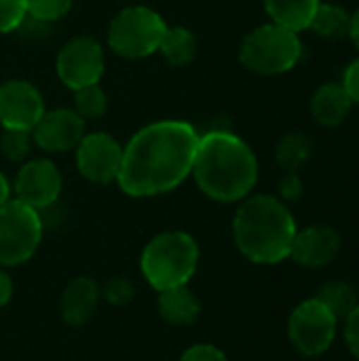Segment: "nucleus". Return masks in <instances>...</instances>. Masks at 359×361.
<instances>
[{"mask_svg":"<svg viewBox=\"0 0 359 361\" xmlns=\"http://www.w3.org/2000/svg\"><path fill=\"white\" fill-rule=\"evenodd\" d=\"M201 133L186 121H157L123 146L116 184L129 197H154L178 188L193 171Z\"/></svg>","mask_w":359,"mask_h":361,"instance_id":"nucleus-1","label":"nucleus"},{"mask_svg":"<svg viewBox=\"0 0 359 361\" xmlns=\"http://www.w3.org/2000/svg\"><path fill=\"white\" fill-rule=\"evenodd\" d=\"M190 173L203 195L220 203H233L245 199L256 186L258 161L239 135L214 129L199 137Z\"/></svg>","mask_w":359,"mask_h":361,"instance_id":"nucleus-2","label":"nucleus"},{"mask_svg":"<svg viewBox=\"0 0 359 361\" xmlns=\"http://www.w3.org/2000/svg\"><path fill=\"white\" fill-rule=\"evenodd\" d=\"M296 222L286 203L271 195H256L241 203L233 220L239 252L256 264H277L292 252Z\"/></svg>","mask_w":359,"mask_h":361,"instance_id":"nucleus-3","label":"nucleus"},{"mask_svg":"<svg viewBox=\"0 0 359 361\" xmlns=\"http://www.w3.org/2000/svg\"><path fill=\"white\" fill-rule=\"evenodd\" d=\"M199 264L197 241L182 231H167L150 239L142 252V273L146 281L163 292L186 286Z\"/></svg>","mask_w":359,"mask_h":361,"instance_id":"nucleus-4","label":"nucleus"},{"mask_svg":"<svg viewBox=\"0 0 359 361\" xmlns=\"http://www.w3.org/2000/svg\"><path fill=\"white\" fill-rule=\"evenodd\" d=\"M303 55V42L298 32H292L279 23H264L252 30L241 47L239 59L241 63L264 76H275L292 70Z\"/></svg>","mask_w":359,"mask_h":361,"instance_id":"nucleus-5","label":"nucleus"},{"mask_svg":"<svg viewBox=\"0 0 359 361\" xmlns=\"http://www.w3.org/2000/svg\"><path fill=\"white\" fill-rule=\"evenodd\" d=\"M167 23L154 8L144 4L125 6L110 21L108 44L125 59H144L159 51Z\"/></svg>","mask_w":359,"mask_h":361,"instance_id":"nucleus-6","label":"nucleus"},{"mask_svg":"<svg viewBox=\"0 0 359 361\" xmlns=\"http://www.w3.org/2000/svg\"><path fill=\"white\" fill-rule=\"evenodd\" d=\"M42 239L38 209L8 199L0 207V267H15L34 256Z\"/></svg>","mask_w":359,"mask_h":361,"instance_id":"nucleus-7","label":"nucleus"},{"mask_svg":"<svg viewBox=\"0 0 359 361\" xmlns=\"http://www.w3.org/2000/svg\"><path fill=\"white\" fill-rule=\"evenodd\" d=\"M336 317L324 307L320 298L305 300L294 309L288 324L292 345L307 357L326 353L336 336Z\"/></svg>","mask_w":359,"mask_h":361,"instance_id":"nucleus-8","label":"nucleus"},{"mask_svg":"<svg viewBox=\"0 0 359 361\" xmlns=\"http://www.w3.org/2000/svg\"><path fill=\"white\" fill-rule=\"evenodd\" d=\"M104 49L93 36H74L57 53L59 80L76 91L87 85H97L104 76Z\"/></svg>","mask_w":359,"mask_h":361,"instance_id":"nucleus-9","label":"nucleus"},{"mask_svg":"<svg viewBox=\"0 0 359 361\" xmlns=\"http://www.w3.org/2000/svg\"><path fill=\"white\" fill-rule=\"evenodd\" d=\"M123 165V146L104 131L85 133L76 146V167L80 176L93 184H110L118 180Z\"/></svg>","mask_w":359,"mask_h":361,"instance_id":"nucleus-10","label":"nucleus"},{"mask_svg":"<svg viewBox=\"0 0 359 361\" xmlns=\"http://www.w3.org/2000/svg\"><path fill=\"white\" fill-rule=\"evenodd\" d=\"M15 199L34 207L44 209L53 205L61 195V173L49 159H32L21 165L15 184L11 186Z\"/></svg>","mask_w":359,"mask_h":361,"instance_id":"nucleus-11","label":"nucleus"},{"mask_svg":"<svg viewBox=\"0 0 359 361\" xmlns=\"http://www.w3.org/2000/svg\"><path fill=\"white\" fill-rule=\"evenodd\" d=\"M44 114L42 93L28 80L13 78L0 85V125L2 129L32 131Z\"/></svg>","mask_w":359,"mask_h":361,"instance_id":"nucleus-12","label":"nucleus"},{"mask_svg":"<svg viewBox=\"0 0 359 361\" xmlns=\"http://www.w3.org/2000/svg\"><path fill=\"white\" fill-rule=\"evenodd\" d=\"M83 135L85 121L70 108L44 110V114L32 129L34 144L47 152H68L78 146Z\"/></svg>","mask_w":359,"mask_h":361,"instance_id":"nucleus-13","label":"nucleus"},{"mask_svg":"<svg viewBox=\"0 0 359 361\" xmlns=\"http://www.w3.org/2000/svg\"><path fill=\"white\" fill-rule=\"evenodd\" d=\"M339 252L341 235L332 226H307L296 231L290 256L307 269H322L328 267Z\"/></svg>","mask_w":359,"mask_h":361,"instance_id":"nucleus-14","label":"nucleus"},{"mask_svg":"<svg viewBox=\"0 0 359 361\" xmlns=\"http://www.w3.org/2000/svg\"><path fill=\"white\" fill-rule=\"evenodd\" d=\"M99 302V286L89 277H76L61 296V317L68 326H83Z\"/></svg>","mask_w":359,"mask_h":361,"instance_id":"nucleus-15","label":"nucleus"},{"mask_svg":"<svg viewBox=\"0 0 359 361\" xmlns=\"http://www.w3.org/2000/svg\"><path fill=\"white\" fill-rule=\"evenodd\" d=\"M351 106H353V102L343 85L326 82L315 91V95L311 99V114L315 116V121L320 125L336 127L347 118Z\"/></svg>","mask_w":359,"mask_h":361,"instance_id":"nucleus-16","label":"nucleus"},{"mask_svg":"<svg viewBox=\"0 0 359 361\" xmlns=\"http://www.w3.org/2000/svg\"><path fill=\"white\" fill-rule=\"evenodd\" d=\"M159 294H161L159 296V313L167 324L190 326L199 319L201 302L197 300V296L186 286L169 288V290H163Z\"/></svg>","mask_w":359,"mask_h":361,"instance_id":"nucleus-17","label":"nucleus"},{"mask_svg":"<svg viewBox=\"0 0 359 361\" xmlns=\"http://www.w3.org/2000/svg\"><path fill=\"white\" fill-rule=\"evenodd\" d=\"M262 2L273 23H279L292 32L307 30L320 6V0H262Z\"/></svg>","mask_w":359,"mask_h":361,"instance_id":"nucleus-18","label":"nucleus"},{"mask_svg":"<svg viewBox=\"0 0 359 361\" xmlns=\"http://www.w3.org/2000/svg\"><path fill=\"white\" fill-rule=\"evenodd\" d=\"M159 53L171 66H186L197 55V38L188 27L182 25H167L163 40L159 44Z\"/></svg>","mask_w":359,"mask_h":361,"instance_id":"nucleus-19","label":"nucleus"},{"mask_svg":"<svg viewBox=\"0 0 359 361\" xmlns=\"http://www.w3.org/2000/svg\"><path fill=\"white\" fill-rule=\"evenodd\" d=\"M349 23H351V15L343 6L320 2L309 27L324 38H343L349 34Z\"/></svg>","mask_w":359,"mask_h":361,"instance_id":"nucleus-20","label":"nucleus"},{"mask_svg":"<svg viewBox=\"0 0 359 361\" xmlns=\"http://www.w3.org/2000/svg\"><path fill=\"white\" fill-rule=\"evenodd\" d=\"M324 307L336 317V319H347V315L359 305L358 290L347 283V281H332L326 283L317 296Z\"/></svg>","mask_w":359,"mask_h":361,"instance_id":"nucleus-21","label":"nucleus"},{"mask_svg":"<svg viewBox=\"0 0 359 361\" xmlns=\"http://www.w3.org/2000/svg\"><path fill=\"white\" fill-rule=\"evenodd\" d=\"M309 157H311V140L300 131H292V133L284 135L275 148L277 163L288 171L300 169Z\"/></svg>","mask_w":359,"mask_h":361,"instance_id":"nucleus-22","label":"nucleus"},{"mask_svg":"<svg viewBox=\"0 0 359 361\" xmlns=\"http://www.w3.org/2000/svg\"><path fill=\"white\" fill-rule=\"evenodd\" d=\"M108 108V97L106 91L97 85H87L74 91V112L87 123V121H97L99 116H104Z\"/></svg>","mask_w":359,"mask_h":361,"instance_id":"nucleus-23","label":"nucleus"},{"mask_svg":"<svg viewBox=\"0 0 359 361\" xmlns=\"http://www.w3.org/2000/svg\"><path fill=\"white\" fill-rule=\"evenodd\" d=\"M32 131H21V129H4L2 131V137H0V152L13 161V163H19V161H25V157L30 154L32 150Z\"/></svg>","mask_w":359,"mask_h":361,"instance_id":"nucleus-24","label":"nucleus"},{"mask_svg":"<svg viewBox=\"0 0 359 361\" xmlns=\"http://www.w3.org/2000/svg\"><path fill=\"white\" fill-rule=\"evenodd\" d=\"M25 15L36 21H57L74 4V0H23Z\"/></svg>","mask_w":359,"mask_h":361,"instance_id":"nucleus-25","label":"nucleus"},{"mask_svg":"<svg viewBox=\"0 0 359 361\" xmlns=\"http://www.w3.org/2000/svg\"><path fill=\"white\" fill-rule=\"evenodd\" d=\"M23 0H0V34H8L17 30L25 19Z\"/></svg>","mask_w":359,"mask_h":361,"instance_id":"nucleus-26","label":"nucleus"},{"mask_svg":"<svg viewBox=\"0 0 359 361\" xmlns=\"http://www.w3.org/2000/svg\"><path fill=\"white\" fill-rule=\"evenodd\" d=\"M104 298L114 307H123L133 298V283L125 277H114L106 283Z\"/></svg>","mask_w":359,"mask_h":361,"instance_id":"nucleus-27","label":"nucleus"},{"mask_svg":"<svg viewBox=\"0 0 359 361\" xmlns=\"http://www.w3.org/2000/svg\"><path fill=\"white\" fill-rule=\"evenodd\" d=\"M180 361H229L226 355L214 345H195L182 353Z\"/></svg>","mask_w":359,"mask_h":361,"instance_id":"nucleus-28","label":"nucleus"},{"mask_svg":"<svg viewBox=\"0 0 359 361\" xmlns=\"http://www.w3.org/2000/svg\"><path fill=\"white\" fill-rule=\"evenodd\" d=\"M345 341H347L351 353L359 360V305L345 319Z\"/></svg>","mask_w":359,"mask_h":361,"instance_id":"nucleus-29","label":"nucleus"},{"mask_svg":"<svg viewBox=\"0 0 359 361\" xmlns=\"http://www.w3.org/2000/svg\"><path fill=\"white\" fill-rule=\"evenodd\" d=\"M279 195L286 201H296L303 195V182L294 171H288V176L279 182Z\"/></svg>","mask_w":359,"mask_h":361,"instance_id":"nucleus-30","label":"nucleus"},{"mask_svg":"<svg viewBox=\"0 0 359 361\" xmlns=\"http://www.w3.org/2000/svg\"><path fill=\"white\" fill-rule=\"evenodd\" d=\"M343 87L345 91L349 93L351 102L359 106V59L351 61L345 70V76H343Z\"/></svg>","mask_w":359,"mask_h":361,"instance_id":"nucleus-31","label":"nucleus"},{"mask_svg":"<svg viewBox=\"0 0 359 361\" xmlns=\"http://www.w3.org/2000/svg\"><path fill=\"white\" fill-rule=\"evenodd\" d=\"M13 296V283H11V277L4 273V269L0 267V307H4Z\"/></svg>","mask_w":359,"mask_h":361,"instance_id":"nucleus-32","label":"nucleus"},{"mask_svg":"<svg viewBox=\"0 0 359 361\" xmlns=\"http://www.w3.org/2000/svg\"><path fill=\"white\" fill-rule=\"evenodd\" d=\"M347 36H351V40L355 42V47H359V8L351 15V23H349V34Z\"/></svg>","mask_w":359,"mask_h":361,"instance_id":"nucleus-33","label":"nucleus"},{"mask_svg":"<svg viewBox=\"0 0 359 361\" xmlns=\"http://www.w3.org/2000/svg\"><path fill=\"white\" fill-rule=\"evenodd\" d=\"M8 199H11V184H8V180L2 176V171H0V207H2Z\"/></svg>","mask_w":359,"mask_h":361,"instance_id":"nucleus-34","label":"nucleus"}]
</instances>
